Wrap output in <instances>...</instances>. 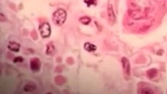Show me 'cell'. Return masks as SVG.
Returning <instances> with one entry per match:
<instances>
[{
	"label": "cell",
	"mask_w": 167,
	"mask_h": 94,
	"mask_svg": "<svg viewBox=\"0 0 167 94\" xmlns=\"http://www.w3.org/2000/svg\"><path fill=\"white\" fill-rule=\"evenodd\" d=\"M80 22L81 23H82L84 25H88L91 21V19L87 16H84L83 17H81L79 20Z\"/></svg>",
	"instance_id": "11"
},
{
	"label": "cell",
	"mask_w": 167,
	"mask_h": 94,
	"mask_svg": "<svg viewBox=\"0 0 167 94\" xmlns=\"http://www.w3.org/2000/svg\"><path fill=\"white\" fill-rule=\"evenodd\" d=\"M30 69L35 72H38L41 69V61L37 58H32L30 60Z\"/></svg>",
	"instance_id": "4"
},
{
	"label": "cell",
	"mask_w": 167,
	"mask_h": 94,
	"mask_svg": "<svg viewBox=\"0 0 167 94\" xmlns=\"http://www.w3.org/2000/svg\"><path fill=\"white\" fill-rule=\"evenodd\" d=\"M67 17L66 11L62 8H58L53 14V21L56 26H61L65 23Z\"/></svg>",
	"instance_id": "1"
},
{
	"label": "cell",
	"mask_w": 167,
	"mask_h": 94,
	"mask_svg": "<svg viewBox=\"0 0 167 94\" xmlns=\"http://www.w3.org/2000/svg\"><path fill=\"white\" fill-rule=\"evenodd\" d=\"M39 31L42 38H47L51 35V26L48 23H44L39 26Z\"/></svg>",
	"instance_id": "2"
},
{
	"label": "cell",
	"mask_w": 167,
	"mask_h": 94,
	"mask_svg": "<svg viewBox=\"0 0 167 94\" xmlns=\"http://www.w3.org/2000/svg\"><path fill=\"white\" fill-rule=\"evenodd\" d=\"M84 48L85 49V51L89 52H95L97 50V46H95V45L87 42H85L84 45Z\"/></svg>",
	"instance_id": "7"
},
{
	"label": "cell",
	"mask_w": 167,
	"mask_h": 94,
	"mask_svg": "<svg viewBox=\"0 0 167 94\" xmlns=\"http://www.w3.org/2000/svg\"><path fill=\"white\" fill-rule=\"evenodd\" d=\"M84 2L88 7L91 5H97V0H84Z\"/></svg>",
	"instance_id": "12"
},
{
	"label": "cell",
	"mask_w": 167,
	"mask_h": 94,
	"mask_svg": "<svg viewBox=\"0 0 167 94\" xmlns=\"http://www.w3.org/2000/svg\"><path fill=\"white\" fill-rule=\"evenodd\" d=\"M7 47L10 51L14 52H18L20 50L21 45L19 43L15 41H10L8 44Z\"/></svg>",
	"instance_id": "6"
},
{
	"label": "cell",
	"mask_w": 167,
	"mask_h": 94,
	"mask_svg": "<svg viewBox=\"0 0 167 94\" xmlns=\"http://www.w3.org/2000/svg\"><path fill=\"white\" fill-rule=\"evenodd\" d=\"M55 47L52 42H49L47 45V49H46V54L50 56L53 55L55 54Z\"/></svg>",
	"instance_id": "8"
},
{
	"label": "cell",
	"mask_w": 167,
	"mask_h": 94,
	"mask_svg": "<svg viewBox=\"0 0 167 94\" xmlns=\"http://www.w3.org/2000/svg\"><path fill=\"white\" fill-rule=\"evenodd\" d=\"M54 82L56 85H62L66 82V79L65 77L61 75H57L54 78Z\"/></svg>",
	"instance_id": "9"
},
{
	"label": "cell",
	"mask_w": 167,
	"mask_h": 94,
	"mask_svg": "<svg viewBox=\"0 0 167 94\" xmlns=\"http://www.w3.org/2000/svg\"><path fill=\"white\" fill-rule=\"evenodd\" d=\"M107 12H108V23L110 25H114L116 21V17H115V14L112 7V5L111 4H109L108 6V10H107Z\"/></svg>",
	"instance_id": "5"
},
{
	"label": "cell",
	"mask_w": 167,
	"mask_h": 94,
	"mask_svg": "<svg viewBox=\"0 0 167 94\" xmlns=\"http://www.w3.org/2000/svg\"><path fill=\"white\" fill-rule=\"evenodd\" d=\"M37 86L34 83H29L26 84L24 87V91L26 92H32L36 90Z\"/></svg>",
	"instance_id": "10"
},
{
	"label": "cell",
	"mask_w": 167,
	"mask_h": 94,
	"mask_svg": "<svg viewBox=\"0 0 167 94\" xmlns=\"http://www.w3.org/2000/svg\"><path fill=\"white\" fill-rule=\"evenodd\" d=\"M121 63L122 65V68L124 74L127 76H130L131 75V66L129 60L123 57L121 59Z\"/></svg>",
	"instance_id": "3"
},
{
	"label": "cell",
	"mask_w": 167,
	"mask_h": 94,
	"mask_svg": "<svg viewBox=\"0 0 167 94\" xmlns=\"http://www.w3.org/2000/svg\"><path fill=\"white\" fill-rule=\"evenodd\" d=\"M23 61V58L21 57H16L13 60V62L14 63H22Z\"/></svg>",
	"instance_id": "13"
}]
</instances>
